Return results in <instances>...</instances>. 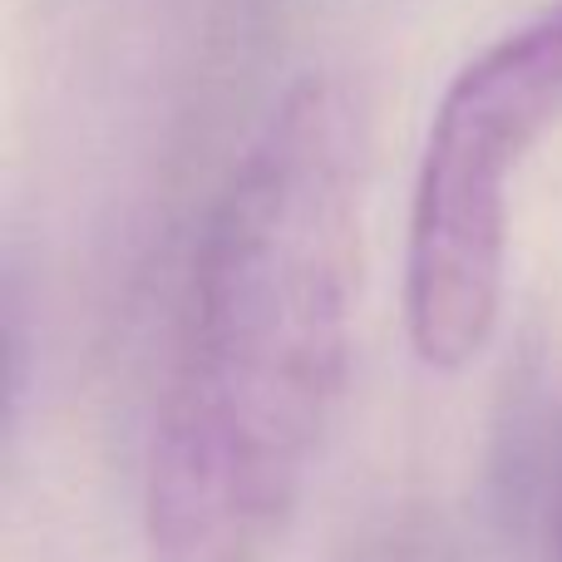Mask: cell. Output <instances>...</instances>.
<instances>
[{
  "label": "cell",
  "mask_w": 562,
  "mask_h": 562,
  "mask_svg": "<svg viewBox=\"0 0 562 562\" xmlns=\"http://www.w3.org/2000/svg\"><path fill=\"white\" fill-rule=\"evenodd\" d=\"M366 119L306 79L233 168L198 247L188 330L148 454L154 562H267L346 385Z\"/></svg>",
  "instance_id": "6da1fadb"
},
{
  "label": "cell",
  "mask_w": 562,
  "mask_h": 562,
  "mask_svg": "<svg viewBox=\"0 0 562 562\" xmlns=\"http://www.w3.org/2000/svg\"><path fill=\"white\" fill-rule=\"evenodd\" d=\"M562 124V5L474 55L435 109L405 243V326L429 370H464L504 301L508 173Z\"/></svg>",
  "instance_id": "7a4b0ae2"
}]
</instances>
